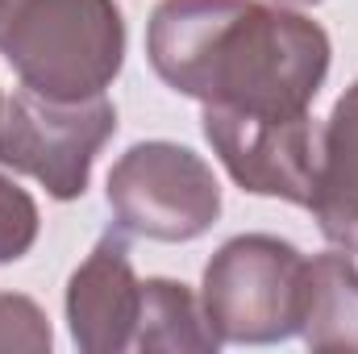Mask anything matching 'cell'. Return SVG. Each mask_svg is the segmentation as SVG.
I'll list each match as a JSON object with an SVG mask.
<instances>
[{"mask_svg": "<svg viewBox=\"0 0 358 354\" xmlns=\"http://www.w3.org/2000/svg\"><path fill=\"white\" fill-rule=\"evenodd\" d=\"M146 59L171 92L238 113H308L329 76V34L287 4L159 0Z\"/></svg>", "mask_w": 358, "mask_h": 354, "instance_id": "1", "label": "cell"}, {"mask_svg": "<svg viewBox=\"0 0 358 354\" xmlns=\"http://www.w3.org/2000/svg\"><path fill=\"white\" fill-rule=\"evenodd\" d=\"M0 55L21 88L88 100L113 88L125 63L117 0H0Z\"/></svg>", "mask_w": 358, "mask_h": 354, "instance_id": "2", "label": "cell"}, {"mask_svg": "<svg viewBox=\"0 0 358 354\" xmlns=\"http://www.w3.org/2000/svg\"><path fill=\"white\" fill-rule=\"evenodd\" d=\"M304 255L275 234H238L204 267L200 304L221 342L275 346L300 334Z\"/></svg>", "mask_w": 358, "mask_h": 354, "instance_id": "3", "label": "cell"}, {"mask_svg": "<svg viewBox=\"0 0 358 354\" xmlns=\"http://www.w3.org/2000/svg\"><path fill=\"white\" fill-rule=\"evenodd\" d=\"M113 134L117 104L104 92L88 100H55L17 88L0 108V167L38 179L55 200H80L96 155Z\"/></svg>", "mask_w": 358, "mask_h": 354, "instance_id": "4", "label": "cell"}, {"mask_svg": "<svg viewBox=\"0 0 358 354\" xmlns=\"http://www.w3.org/2000/svg\"><path fill=\"white\" fill-rule=\"evenodd\" d=\"M108 208L125 234L150 242H196L221 217L213 167L179 142H134L108 171Z\"/></svg>", "mask_w": 358, "mask_h": 354, "instance_id": "5", "label": "cell"}, {"mask_svg": "<svg viewBox=\"0 0 358 354\" xmlns=\"http://www.w3.org/2000/svg\"><path fill=\"white\" fill-rule=\"evenodd\" d=\"M204 138L229 179L250 192L308 208L317 183L321 129L308 113H238L204 104Z\"/></svg>", "mask_w": 358, "mask_h": 354, "instance_id": "6", "label": "cell"}, {"mask_svg": "<svg viewBox=\"0 0 358 354\" xmlns=\"http://www.w3.org/2000/svg\"><path fill=\"white\" fill-rule=\"evenodd\" d=\"M67 330L84 354H125L134 351L142 279L129 259L125 229H104L92 255L67 279Z\"/></svg>", "mask_w": 358, "mask_h": 354, "instance_id": "7", "label": "cell"}, {"mask_svg": "<svg viewBox=\"0 0 358 354\" xmlns=\"http://www.w3.org/2000/svg\"><path fill=\"white\" fill-rule=\"evenodd\" d=\"M308 208L329 246L358 255V80L325 117Z\"/></svg>", "mask_w": 358, "mask_h": 354, "instance_id": "8", "label": "cell"}, {"mask_svg": "<svg viewBox=\"0 0 358 354\" xmlns=\"http://www.w3.org/2000/svg\"><path fill=\"white\" fill-rule=\"evenodd\" d=\"M300 338L308 351H358V263L334 250L304 259Z\"/></svg>", "mask_w": 358, "mask_h": 354, "instance_id": "9", "label": "cell"}, {"mask_svg": "<svg viewBox=\"0 0 358 354\" xmlns=\"http://www.w3.org/2000/svg\"><path fill=\"white\" fill-rule=\"evenodd\" d=\"M221 338L213 334L200 296L179 279H142V313H138V354H213Z\"/></svg>", "mask_w": 358, "mask_h": 354, "instance_id": "10", "label": "cell"}, {"mask_svg": "<svg viewBox=\"0 0 358 354\" xmlns=\"http://www.w3.org/2000/svg\"><path fill=\"white\" fill-rule=\"evenodd\" d=\"M55 334L38 300L0 292V354H50Z\"/></svg>", "mask_w": 358, "mask_h": 354, "instance_id": "11", "label": "cell"}, {"mask_svg": "<svg viewBox=\"0 0 358 354\" xmlns=\"http://www.w3.org/2000/svg\"><path fill=\"white\" fill-rule=\"evenodd\" d=\"M38 229H42V213L34 196L17 179L0 176V267L25 259L38 242Z\"/></svg>", "mask_w": 358, "mask_h": 354, "instance_id": "12", "label": "cell"}, {"mask_svg": "<svg viewBox=\"0 0 358 354\" xmlns=\"http://www.w3.org/2000/svg\"><path fill=\"white\" fill-rule=\"evenodd\" d=\"M275 4H287V8H317L321 0H275Z\"/></svg>", "mask_w": 358, "mask_h": 354, "instance_id": "13", "label": "cell"}, {"mask_svg": "<svg viewBox=\"0 0 358 354\" xmlns=\"http://www.w3.org/2000/svg\"><path fill=\"white\" fill-rule=\"evenodd\" d=\"M0 108H4V96H0Z\"/></svg>", "mask_w": 358, "mask_h": 354, "instance_id": "14", "label": "cell"}]
</instances>
